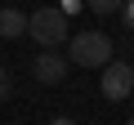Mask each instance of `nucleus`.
<instances>
[{"label": "nucleus", "instance_id": "obj_7", "mask_svg": "<svg viewBox=\"0 0 134 125\" xmlns=\"http://www.w3.org/2000/svg\"><path fill=\"white\" fill-rule=\"evenodd\" d=\"M14 94V76H9V67H5V62H0V103H5Z\"/></svg>", "mask_w": 134, "mask_h": 125}, {"label": "nucleus", "instance_id": "obj_6", "mask_svg": "<svg viewBox=\"0 0 134 125\" xmlns=\"http://www.w3.org/2000/svg\"><path fill=\"white\" fill-rule=\"evenodd\" d=\"M85 5H90L94 14H103V18H107V14H121V0H85Z\"/></svg>", "mask_w": 134, "mask_h": 125}, {"label": "nucleus", "instance_id": "obj_9", "mask_svg": "<svg viewBox=\"0 0 134 125\" xmlns=\"http://www.w3.org/2000/svg\"><path fill=\"white\" fill-rule=\"evenodd\" d=\"M81 5H85V0H63V5H58V14H76Z\"/></svg>", "mask_w": 134, "mask_h": 125}, {"label": "nucleus", "instance_id": "obj_11", "mask_svg": "<svg viewBox=\"0 0 134 125\" xmlns=\"http://www.w3.org/2000/svg\"><path fill=\"white\" fill-rule=\"evenodd\" d=\"M125 125H134V121H125Z\"/></svg>", "mask_w": 134, "mask_h": 125}, {"label": "nucleus", "instance_id": "obj_3", "mask_svg": "<svg viewBox=\"0 0 134 125\" xmlns=\"http://www.w3.org/2000/svg\"><path fill=\"white\" fill-rule=\"evenodd\" d=\"M98 89H103V98H107V103H125V98L134 94V67H130V62H121V58H112L107 67H103Z\"/></svg>", "mask_w": 134, "mask_h": 125}, {"label": "nucleus", "instance_id": "obj_10", "mask_svg": "<svg viewBox=\"0 0 134 125\" xmlns=\"http://www.w3.org/2000/svg\"><path fill=\"white\" fill-rule=\"evenodd\" d=\"M49 125H76V121H72V116H54Z\"/></svg>", "mask_w": 134, "mask_h": 125}, {"label": "nucleus", "instance_id": "obj_1", "mask_svg": "<svg viewBox=\"0 0 134 125\" xmlns=\"http://www.w3.org/2000/svg\"><path fill=\"white\" fill-rule=\"evenodd\" d=\"M67 62L72 67H107L112 62V36L103 31H76V36H67Z\"/></svg>", "mask_w": 134, "mask_h": 125}, {"label": "nucleus", "instance_id": "obj_4", "mask_svg": "<svg viewBox=\"0 0 134 125\" xmlns=\"http://www.w3.org/2000/svg\"><path fill=\"white\" fill-rule=\"evenodd\" d=\"M67 72H72V62H67L63 49H40V54L31 58V76H36L40 85H58Z\"/></svg>", "mask_w": 134, "mask_h": 125}, {"label": "nucleus", "instance_id": "obj_8", "mask_svg": "<svg viewBox=\"0 0 134 125\" xmlns=\"http://www.w3.org/2000/svg\"><path fill=\"white\" fill-rule=\"evenodd\" d=\"M121 14H125V18H121V22H125V27H130V31H134V0H121Z\"/></svg>", "mask_w": 134, "mask_h": 125}, {"label": "nucleus", "instance_id": "obj_2", "mask_svg": "<svg viewBox=\"0 0 134 125\" xmlns=\"http://www.w3.org/2000/svg\"><path fill=\"white\" fill-rule=\"evenodd\" d=\"M27 36L40 45V49H63L72 27H67V14H58V5H45L36 14H27Z\"/></svg>", "mask_w": 134, "mask_h": 125}, {"label": "nucleus", "instance_id": "obj_5", "mask_svg": "<svg viewBox=\"0 0 134 125\" xmlns=\"http://www.w3.org/2000/svg\"><path fill=\"white\" fill-rule=\"evenodd\" d=\"M0 36H5V40L27 36V14H18V9H0Z\"/></svg>", "mask_w": 134, "mask_h": 125}]
</instances>
